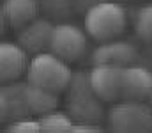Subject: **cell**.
Here are the masks:
<instances>
[{"mask_svg":"<svg viewBox=\"0 0 152 133\" xmlns=\"http://www.w3.org/2000/svg\"><path fill=\"white\" fill-rule=\"evenodd\" d=\"M0 112L2 121L23 119L30 114L25 101V85H7L0 92Z\"/></svg>","mask_w":152,"mask_h":133,"instance_id":"7c38bea8","label":"cell"},{"mask_svg":"<svg viewBox=\"0 0 152 133\" xmlns=\"http://www.w3.org/2000/svg\"><path fill=\"white\" fill-rule=\"evenodd\" d=\"M42 12L48 18H69L76 11V0H39Z\"/></svg>","mask_w":152,"mask_h":133,"instance_id":"9a60e30c","label":"cell"},{"mask_svg":"<svg viewBox=\"0 0 152 133\" xmlns=\"http://www.w3.org/2000/svg\"><path fill=\"white\" fill-rule=\"evenodd\" d=\"M83 16H85L83 23H85V30L88 37L99 43L118 39L126 32V27H127L126 9L120 4L110 2V0H103L96 4Z\"/></svg>","mask_w":152,"mask_h":133,"instance_id":"7a4b0ae2","label":"cell"},{"mask_svg":"<svg viewBox=\"0 0 152 133\" xmlns=\"http://www.w3.org/2000/svg\"><path fill=\"white\" fill-rule=\"evenodd\" d=\"M134 32L142 41L152 43V4L143 5L136 12V16H134Z\"/></svg>","mask_w":152,"mask_h":133,"instance_id":"2e32d148","label":"cell"},{"mask_svg":"<svg viewBox=\"0 0 152 133\" xmlns=\"http://www.w3.org/2000/svg\"><path fill=\"white\" fill-rule=\"evenodd\" d=\"M127 2H136V0H127Z\"/></svg>","mask_w":152,"mask_h":133,"instance_id":"44dd1931","label":"cell"},{"mask_svg":"<svg viewBox=\"0 0 152 133\" xmlns=\"http://www.w3.org/2000/svg\"><path fill=\"white\" fill-rule=\"evenodd\" d=\"M28 51L18 43L4 41L0 44V80L4 84L18 82L28 69Z\"/></svg>","mask_w":152,"mask_h":133,"instance_id":"52a82bcc","label":"cell"},{"mask_svg":"<svg viewBox=\"0 0 152 133\" xmlns=\"http://www.w3.org/2000/svg\"><path fill=\"white\" fill-rule=\"evenodd\" d=\"M90 75V87L103 103H115L122 99V68L99 64Z\"/></svg>","mask_w":152,"mask_h":133,"instance_id":"8992f818","label":"cell"},{"mask_svg":"<svg viewBox=\"0 0 152 133\" xmlns=\"http://www.w3.org/2000/svg\"><path fill=\"white\" fill-rule=\"evenodd\" d=\"M41 123L42 132H51V133H66V132H73L75 128V119L66 114V112H58V110H51L48 114L39 115L37 119Z\"/></svg>","mask_w":152,"mask_h":133,"instance_id":"5bb4252c","label":"cell"},{"mask_svg":"<svg viewBox=\"0 0 152 133\" xmlns=\"http://www.w3.org/2000/svg\"><path fill=\"white\" fill-rule=\"evenodd\" d=\"M138 57V50L127 41L120 39H112L101 43L94 51H92V64H108V66H117V68H126L131 66Z\"/></svg>","mask_w":152,"mask_h":133,"instance_id":"9c48e42d","label":"cell"},{"mask_svg":"<svg viewBox=\"0 0 152 133\" xmlns=\"http://www.w3.org/2000/svg\"><path fill=\"white\" fill-rule=\"evenodd\" d=\"M67 107L69 115L75 123H99L103 119V101L94 94L90 87V75L75 73L71 85L67 89Z\"/></svg>","mask_w":152,"mask_h":133,"instance_id":"3957f363","label":"cell"},{"mask_svg":"<svg viewBox=\"0 0 152 133\" xmlns=\"http://www.w3.org/2000/svg\"><path fill=\"white\" fill-rule=\"evenodd\" d=\"M152 94V71L142 66L122 68V99L145 101Z\"/></svg>","mask_w":152,"mask_h":133,"instance_id":"30bf717a","label":"cell"},{"mask_svg":"<svg viewBox=\"0 0 152 133\" xmlns=\"http://www.w3.org/2000/svg\"><path fill=\"white\" fill-rule=\"evenodd\" d=\"M108 124L115 132L142 133L152 130V107L143 101L118 99L108 110Z\"/></svg>","mask_w":152,"mask_h":133,"instance_id":"277c9868","label":"cell"},{"mask_svg":"<svg viewBox=\"0 0 152 133\" xmlns=\"http://www.w3.org/2000/svg\"><path fill=\"white\" fill-rule=\"evenodd\" d=\"M99 2H103V0H76V11L85 14L90 7H94V5L99 4Z\"/></svg>","mask_w":152,"mask_h":133,"instance_id":"d6986e66","label":"cell"},{"mask_svg":"<svg viewBox=\"0 0 152 133\" xmlns=\"http://www.w3.org/2000/svg\"><path fill=\"white\" fill-rule=\"evenodd\" d=\"M73 75L75 73L69 62L48 50L30 59V64L27 69V82L60 94L69 89Z\"/></svg>","mask_w":152,"mask_h":133,"instance_id":"6da1fadb","label":"cell"},{"mask_svg":"<svg viewBox=\"0 0 152 133\" xmlns=\"http://www.w3.org/2000/svg\"><path fill=\"white\" fill-rule=\"evenodd\" d=\"M7 132L11 133H37V132H42V128H41V123L39 121H30V119H16V121H12L11 124H7V128H5Z\"/></svg>","mask_w":152,"mask_h":133,"instance_id":"e0dca14e","label":"cell"},{"mask_svg":"<svg viewBox=\"0 0 152 133\" xmlns=\"http://www.w3.org/2000/svg\"><path fill=\"white\" fill-rule=\"evenodd\" d=\"M75 133H96V132H103L99 124L96 123H75Z\"/></svg>","mask_w":152,"mask_h":133,"instance_id":"ac0fdd59","label":"cell"},{"mask_svg":"<svg viewBox=\"0 0 152 133\" xmlns=\"http://www.w3.org/2000/svg\"><path fill=\"white\" fill-rule=\"evenodd\" d=\"M87 30L80 29L75 23H58L53 29L51 41H50V51L58 55L60 59L67 60L69 64L80 60L87 53Z\"/></svg>","mask_w":152,"mask_h":133,"instance_id":"5b68a950","label":"cell"},{"mask_svg":"<svg viewBox=\"0 0 152 133\" xmlns=\"http://www.w3.org/2000/svg\"><path fill=\"white\" fill-rule=\"evenodd\" d=\"M25 101L28 105L30 114L42 115L51 110H57L58 107V92L48 90V89L37 87L32 84H25Z\"/></svg>","mask_w":152,"mask_h":133,"instance_id":"4fadbf2b","label":"cell"},{"mask_svg":"<svg viewBox=\"0 0 152 133\" xmlns=\"http://www.w3.org/2000/svg\"><path fill=\"white\" fill-rule=\"evenodd\" d=\"M41 9L39 0H4L2 23L5 29L20 30L32 20H36Z\"/></svg>","mask_w":152,"mask_h":133,"instance_id":"8fae6325","label":"cell"},{"mask_svg":"<svg viewBox=\"0 0 152 133\" xmlns=\"http://www.w3.org/2000/svg\"><path fill=\"white\" fill-rule=\"evenodd\" d=\"M149 99H151V107H152V94H151V98H149Z\"/></svg>","mask_w":152,"mask_h":133,"instance_id":"ffe728a7","label":"cell"},{"mask_svg":"<svg viewBox=\"0 0 152 133\" xmlns=\"http://www.w3.org/2000/svg\"><path fill=\"white\" fill-rule=\"evenodd\" d=\"M53 21L48 18H36L25 27H21L16 34V43L21 44L28 55H37L50 50V41L53 34Z\"/></svg>","mask_w":152,"mask_h":133,"instance_id":"ba28073f","label":"cell"}]
</instances>
